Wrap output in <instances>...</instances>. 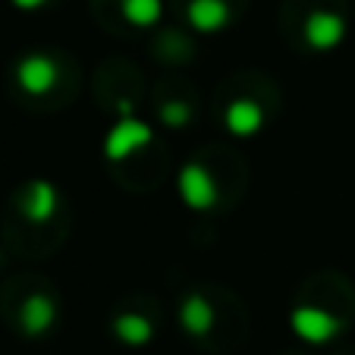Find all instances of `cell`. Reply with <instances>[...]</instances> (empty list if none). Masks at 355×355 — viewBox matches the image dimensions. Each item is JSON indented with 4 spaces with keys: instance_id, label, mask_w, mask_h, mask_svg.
Masks as SVG:
<instances>
[{
    "instance_id": "obj_13",
    "label": "cell",
    "mask_w": 355,
    "mask_h": 355,
    "mask_svg": "<svg viewBox=\"0 0 355 355\" xmlns=\"http://www.w3.org/2000/svg\"><path fill=\"white\" fill-rule=\"evenodd\" d=\"M161 123L167 129H186L192 123V107L186 101H167L161 104Z\"/></svg>"
},
{
    "instance_id": "obj_6",
    "label": "cell",
    "mask_w": 355,
    "mask_h": 355,
    "mask_svg": "<svg viewBox=\"0 0 355 355\" xmlns=\"http://www.w3.org/2000/svg\"><path fill=\"white\" fill-rule=\"evenodd\" d=\"M264 107L258 104L255 98H236L227 104V110H223V126H227L230 135H236V139H252V135H258L264 129Z\"/></svg>"
},
{
    "instance_id": "obj_2",
    "label": "cell",
    "mask_w": 355,
    "mask_h": 355,
    "mask_svg": "<svg viewBox=\"0 0 355 355\" xmlns=\"http://www.w3.org/2000/svg\"><path fill=\"white\" fill-rule=\"evenodd\" d=\"M176 189H180V198L186 208L192 211H211L220 198V189H217V180L205 164H186L176 176Z\"/></svg>"
},
{
    "instance_id": "obj_3",
    "label": "cell",
    "mask_w": 355,
    "mask_h": 355,
    "mask_svg": "<svg viewBox=\"0 0 355 355\" xmlns=\"http://www.w3.org/2000/svg\"><path fill=\"white\" fill-rule=\"evenodd\" d=\"M151 139H155V132L148 129V123L126 114L114 123V129H110L107 139H104V157H107L110 164H120V161H126V157H132L139 148L151 145Z\"/></svg>"
},
{
    "instance_id": "obj_7",
    "label": "cell",
    "mask_w": 355,
    "mask_h": 355,
    "mask_svg": "<svg viewBox=\"0 0 355 355\" xmlns=\"http://www.w3.org/2000/svg\"><path fill=\"white\" fill-rule=\"evenodd\" d=\"M60 208V192L51 180H32L22 198V217L32 223H47Z\"/></svg>"
},
{
    "instance_id": "obj_8",
    "label": "cell",
    "mask_w": 355,
    "mask_h": 355,
    "mask_svg": "<svg viewBox=\"0 0 355 355\" xmlns=\"http://www.w3.org/2000/svg\"><path fill=\"white\" fill-rule=\"evenodd\" d=\"M186 19L195 32L201 35H217L230 26L233 19V10H230L227 0H189L186 7Z\"/></svg>"
},
{
    "instance_id": "obj_5",
    "label": "cell",
    "mask_w": 355,
    "mask_h": 355,
    "mask_svg": "<svg viewBox=\"0 0 355 355\" xmlns=\"http://www.w3.org/2000/svg\"><path fill=\"white\" fill-rule=\"evenodd\" d=\"M16 82H19V88L26 94L44 98L60 82V67H57L54 57H47V54H28L16 63Z\"/></svg>"
},
{
    "instance_id": "obj_4",
    "label": "cell",
    "mask_w": 355,
    "mask_h": 355,
    "mask_svg": "<svg viewBox=\"0 0 355 355\" xmlns=\"http://www.w3.org/2000/svg\"><path fill=\"white\" fill-rule=\"evenodd\" d=\"M302 38H305V44L311 51L330 54L346 41V19L340 13H334V10H315L302 26Z\"/></svg>"
},
{
    "instance_id": "obj_11",
    "label": "cell",
    "mask_w": 355,
    "mask_h": 355,
    "mask_svg": "<svg viewBox=\"0 0 355 355\" xmlns=\"http://www.w3.org/2000/svg\"><path fill=\"white\" fill-rule=\"evenodd\" d=\"M114 336L123 343V346H148V343L155 340V324L148 321L145 315H139V311H123V315L114 318Z\"/></svg>"
},
{
    "instance_id": "obj_14",
    "label": "cell",
    "mask_w": 355,
    "mask_h": 355,
    "mask_svg": "<svg viewBox=\"0 0 355 355\" xmlns=\"http://www.w3.org/2000/svg\"><path fill=\"white\" fill-rule=\"evenodd\" d=\"M51 0H13V7L22 10V13H35V10H44Z\"/></svg>"
},
{
    "instance_id": "obj_9",
    "label": "cell",
    "mask_w": 355,
    "mask_h": 355,
    "mask_svg": "<svg viewBox=\"0 0 355 355\" xmlns=\"http://www.w3.org/2000/svg\"><path fill=\"white\" fill-rule=\"evenodd\" d=\"M180 324L189 336L201 340V336H208L217 324V311L208 299L201 293H189L186 299L180 302Z\"/></svg>"
},
{
    "instance_id": "obj_1",
    "label": "cell",
    "mask_w": 355,
    "mask_h": 355,
    "mask_svg": "<svg viewBox=\"0 0 355 355\" xmlns=\"http://www.w3.org/2000/svg\"><path fill=\"white\" fill-rule=\"evenodd\" d=\"M289 330L309 346H324L343 334V321L318 305H299L289 315Z\"/></svg>"
},
{
    "instance_id": "obj_12",
    "label": "cell",
    "mask_w": 355,
    "mask_h": 355,
    "mask_svg": "<svg viewBox=\"0 0 355 355\" xmlns=\"http://www.w3.org/2000/svg\"><path fill=\"white\" fill-rule=\"evenodd\" d=\"M120 13L129 26L151 28L164 16V0H120Z\"/></svg>"
},
{
    "instance_id": "obj_10",
    "label": "cell",
    "mask_w": 355,
    "mask_h": 355,
    "mask_svg": "<svg viewBox=\"0 0 355 355\" xmlns=\"http://www.w3.org/2000/svg\"><path fill=\"white\" fill-rule=\"evenodd\" d=\"M19 324L26 330V336H44L47 330L57 324V305L51 295L32 293L19 309Z\"/></svg>"
}]
</instances>
